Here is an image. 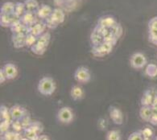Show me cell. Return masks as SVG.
I'll return each instance as SVG.
<instances>
[{
  "instance_id": "8fae6325",
  "label": "cell",
  "mask_w": 157,
  "mask_h": 140,
  "mask_svg": "<svg viewBox=\"0 0 157 140\" xmlns=\"http://www.w3.org/2000/svg\"><path fill=\"white\" fill-rule=\"evenodd\" d=\"M52 11H53V9L51 8L50 6L47 4H42L40 6L38 11H37L36 16L39 19L44 20L50 17V15L52 13Z\"/></svg>"
},
{
  "instance_id": "836d02e7",
  "label": "cell",
  "mask_w": 157,
  "mask_h": 140,
  "mask_svg": "<svg viewBox=\"0 0 157 140\" xmlns=\"http://www.w3.org/2000/svg\"><path fill=\"white\" fill-rule=\"evenodd\" d=\"M11 127V122L7 120H2L1 121L0 123V131H1V135H3L4 134L9 131L10 127Z\"/></svg>"
},
{
  "instance_id": "f6af8a7d",
  "label": "cell",
  "mask_w": 157,
  "mask_h": 140,
  "mask_svg": "<svg viewBox=\"0 0 157 140\" xmlns=\"http://www.w3.org/2000/svg\"><path fill=\"white\" fill-rule=\"evenodd\" d=\"M106 126H107V123L105 121V119H100L98 122V127L100 130H105L106 128Z\"/></svg>"
},
{
  "instance_id": "bcb514c9",
  "label": "cell",
  "mask_w": 157,
  "mask_h": 140,
  "mask_svg": "<svg viewBox=\"0 0 157 140\" xmlns=\"http://www.w3.org/2000/svg\"><path fill=\"white\" fill-rule=\"evenodd\" d=\"M7 80V77H6V75H5L4 71H3V69H2V68L1 70H0V83L2 84L3 82H5Z\"/></svg>"
},
{
  "instance_id": "db71d44e",
  "label": "cell",
  "mask_w": 157,
  "mask_h": 140,
  "mask_svg": "<svg viewBox=\"0 0 157 140\" xmlns=\"http://www.w3.org/2000/svg\"><path fill=\"white\" fill-rule=\"evenodd\" d=\"M1 140H2V139H1Z\"/></svg>"
},
{
  "instance_id": "83f0119b",
  "label": "cell",
  "mask_w": 157,
  "mask_h": 140,
  "mask_svg": "<svg viewBox=\"0 0 157 140\" xmlns=\"http://www.w3.org/2000/svg\"><path fill=\"white\" fill-rule=\"evenodd\" d=\"M26 8H25V5L24 2H18L15 3V14L19 17H21L22 15H24L26 12Z\"/></svg>"
},
{
  "instance_id": "ab89813d",
  "label": "cell",
  "mask_w": 157,
  "mask_h": 140,
  "mask_svg": "<svg viewBox=\"0 0 157 140\" xmlns=\"http://www.w3.org/2000/svg\"><path fill=\"white\" fill-rule=\"evenodd\" d=\"M127 140H144L142 134L140 131H135L129 135Z\"/></svg>"
},
{
  "instance_id": "ba28073f",
  "label": "cell",
  "mask_w": 157,
  "mask_h": 140,
  "mask_svg": "<svg viewBox=\"0 0 157 140\" xmlns=\"http://www.w3.org/2000/svg\"><path fill=\"white\" fill-rule=\"evenodd\" d=\"M46 27L47 26L44 24V22H43V23H38L37 22L36 24H35L34 25L29 27L28 28V32H27V34L31 33V34L34 35L35 36L40 37L41 35H43L44 33Z\"/></svg>"
},
{
  "instance_id": "44dd1931",
  "label": "cell",
  "mask_w": 157,
  "mask_h": 140,
  "mask_svg": "<svg viewBox=\"0 0 157 140\" xmlns=\"http://www.w3.org/2000/svg\"><path fill=\"white\" fill-rule=\"evenodd\" d=\"M145 74L149 78H155L157 77V65L155 64H148L147 65L145 69Z\"/></svg>"
},
{
  "instance_id": "f907efd6",
  "label": "cell",
  "mask_w": 157,
  "mask_h": 140,
  "mask_svg": "<svg viewBox=\"0 0 157 140\" xmlns=\"http://www.w3.org/2000/svg\"><path fill=\"white\" fill-rule=\"evenodd\" d=\"M154 140H157V136H156V137H155V138H154Z\"/></svg>"
},
{
  "instance_id": "f35d334b",
  "label": "cell",
  "mask_w": 157,
  "mask_h": 140,
  "mask_svg": "<svg viewBox=\"0 0 157 140\" xmlns=\"http://www.w3.org/2000/svg\"><path fill=\"white\" fill-rule=\"evenodd\" d=\"M20 122H21L23 127H24V130L26 129V128H28V127H30V126L32 125V123H33V121L31 119L30 116L28 115V114H27V115H25V116L20 120Z\"/></svg>"
},
{
  "instance_id": "ac0fdd59",
  "label": "cell",
  "mask_w": 157,
  "mask_h": 140,
  "mask_svg": "<svg viewBox=\"0 0 157 140\" xmlns=\"http://www.w3.org/2000/svg\"><path fill=\"white\" fill-rule=\"evenodd\" d=\"M24 3L25 5V8H26L27 11L36 14L40 7L39 2H37L36 0H25Z\"/></svg>"
},
{
  "instance_id": "7bdbcfd3",
  "label": "cell",
  "mask_w": 157,
  "mask_h": 140,
  "mask_svg": "<svg viewBox=\"0 0 157 140\" xmlns=\"http://www.w3.org/2000/svg\"><path fill=\"white\" fill-rule=\"evenodd\" d=\"M148 29L157 30V16L151 18L148 22Z\"/></svg>"
},
{
  "instance_id": "4316f807",
  "label": "cell",
  "mask_w": 157,
  "mask_h": 140,
  "mask_svg": "<svg viewBox=\"0 0 157 140\" xmlns=\"http://www.w3.org/2000/svg\"><path fill=\"white\" fill-rule=\"evenodd\" d=\"M50 39H51V35L49 32H44L43 35H41L40 36L38 37L36 43L42 44V45L48 47V44H49Z\"/></svg>"
},
{
  "instance_id": "d6986e66",
  "label": "cell",
  "mask_w": 157,
  "mask_h": 140,
  "mask_svg": "<svg viewBox=\"0 0 157 140\" xmlns=\"http://www.w3.org/2000/svg\"><path fill=\"white\" fill-rule=\"evenodd\" d=\"M15 3L12 2H6L2 5L1 7V14H4V15H11L15 13Z\"/></svg>"
},
{
  "instance_id": "603a6c76",
  "label": "cell",
  "mask_w": 157,
  "mask_h": 140,
  "mask_svg": "<svg viewBox=\"0 0 157 140\" xmlns=\"http://www.w3.org/2000/svg\"><path fill=\"white\" fill-rule=\"evenodd\" d=\"M11 31L12 34H22V33H24V34H27L28 32V27L25 26L24 24H23L22 23L20 24H17V25H15V26L11 27Z\"/></svg>"
},
{
  "instance_id": "74e56055",
  "label": "cell",
  "mask_w": 157,
  "mask_h": 140,
  "mask_svg": "<svg viewBox=\"0 0 157 140\" xmlns=\"http://www.w3.org/2000/svg\"><path fill=\"white\" fill-rule=\"evenodd\" d=\"M99 46H100V47H101V50H102L103 53L105 54V55H107V54L110 53L112 49H113V47H114V46L112 45V44L105 43V42H103V43L101 44V45H99Z\"/></svg>"
},
{
  "instance_id": "277c9868",
  "label": "cell",
  "mask_w": 157,
  "mask_h": 140,
  "mask_svg": "<svg viewBox=\"0 0 157 140\" xmlns=\"http://www.w3.org/2000/svg\"><path fill=\"white\" fill-rule=\"evenodd\" d=\"M74 78L77 81L80 83H87L91 79L90 72L86 67H78L74 73Z\"/></svg>"
},
{
  "instance_id": "5bb4252c",
  "label": "cell",
  "mask_w": 157,
  "mask_h": 140,
  "mask_svg": "<svg viewBox=\"0 0 157 140\" xmlns=\"http://www.w3.org/2000/svg\"><path fill=\"white\" fill-rule=\"evenodd\" d=\"M70 97L74 101H79L84 98L85 92L84 89L79 85H73L70 89Z\"/></svg>"
},
{
  "instance_id": "7dc6e473",
  "label": "cell",
  "mask_w": 157,
  "mask_h": 140,
  "mask_svg": "<svg viewBox=\"0 0 157 140\" xmlns=\"http://www.w3.org/2000/svg\"><path fill=\"white\" fill-rule=\"evenodd\" d=\"M151 106V108H153V109H157V95H155V97H154L152 105Z\"/></svg>"
},
{
  "instance_id": "60d3db41",
  "label": "cell",
  "mask_w": 157,
  "mask_h": 140,
  "mask_svg": "<svg viewBox=\"0 0 157 140\" xmlns=\"http://www.w3.org/2000/svg\"><path fill=\"white\" fill-rule=\"evenodd\" d=\"M91 52H92L93 55L95 56L101 57V56H105V54L103 53V52H102V50H101V48L100 47V46H96V47L92 46V51H91Z\"/></svg>"
},
{
  "instance_id": "d4e9b609",
  "label": "cell",
  "mask_w": 157,
  "mask_h": 140,
  "mask_svg": "<svg viewBox=\"0 0 157 140\" xmlns=\"http://www.w3.org/2000/svg\"><path fill=\"white\" fill-rule=\"evenodd\" d=\"M105 140H122L120 131L118 130L109 131L105 136Z\"/></svg>"
},
{
  "instance_id": "4fadbf2b",
  "label": "cell",
  "mask_w": 157,
  "mask_h": 140,
  "mask_svg": "<svg viewBox=\"0 0 157 140\" xmlns=\"http://www.w3.org/2000/svg\"><path fill=\"white\" fill-rule=\"evenodd\" d=\"M27 34H12L11 40L13 43V46L15 48H21V47L26 46L25 44V38Z\"/></svg>"
},
{
  "instance_id": "b9f144b4",
  "label": "cell",
  "mask_w": 157,
  "mask_h": 140,
  "mask_svg": "<svg viewBox=\"0 0 157 140\" xmlns=\"http://www.w3.org/2000/svg\"><path fill=\"white\" fill-rule=\"evenodd\" d=\"M44 24H46L47 28H50V29H55V28H57V26H58V25H57V24H56L50 17H48V19L44 20Z\"/></svg>"
},
{
  "instance_id": "816d5d0a",
  "label": "cell",
  "mask_w": 157,
  "mask_h": 140,
  "mask_svg": "<svg viewBox=\"0 0 157 140\" xmlns=\"http://www.w3.org/2000/svg\"><path fill=\"white\" fill-rule=\"evenodd\" d=\"M149 140H152V139H149Z\"/></svg>"
},
{
  "instance_id": "5b68a950",
  "label": "cell",
  "mask_w": 157,
  "mask_h": 140,
  "mask_svg": "<svg viewBox=\"0 0 157 140\" xmlns=\"http://www.w3.org/2000/svg\"><path fill=\"white\" fill-rule=\"evenodd\" d=\"M109 114L113 123L116 125H122L123 123V113L118 108L115 106H110L109 108Z\"/></svg>"
},
{
  "instance_id": "52a82bcc",
  "label": "cell",
  "mask_w": 157,
  "mask_h": 140,
  "mask_svg": "<svg viewBox=\"0 0 157 140\" xmlns=\"http://www.w3.org/2000/svg\"><path fill=\"white\" fill-rule=\"evenodd\" d=\"M10 113L13 120H21L25 115L28 114L26 109H24L20 105H15L10 108Z\"/></svg>"
},
{
  "instance_id": "3957f363",
  "label": "cell",
  "mask_w": 157,
  "mask_h": 140,
  "mask_svg": "<svg viewBox=\"0 0 157 140\" xmlns=\"http://www.w3.org/2000/svg\"><path fill=\"white\" fill-rule=\"evenodd\" d=\"M147 60L142 52H136L131 56L130 65L135 69H141L147 66Z\"/></svg>"
},
{
  "instance_id": "7402d4cb",
  "label": "cell",
  "mask_w": 157,
  "mask_h": 140,
  "mask_svg": "<svg viewBox=\"0 0 157 140\" xmlns=\"http://www.w3.org/2000/svg\"><path fill=\"white\" fill-rule=\"evenodd\" d=\"M0 114H1V121L7 120L10 122H13V119L11 118V113H10V109L4 105H1L0 107Z\"/></svg>"
},
{
  "instance_id": "6da1fadb",
  "label": "cell",
  "mask_w": 157,
  "mask_h": 140,
  "mask_svg": "<svg viewBox=\"0 0 157 140\" xmlns=\"http://www.w3.org/2000/svg\"><path fill=\"white\" fill-rule=\"evenodd\" d=\"M37 89L42 95L50 96L56 90V83L52 78L44 77L40 80Z\"/></svg>"
},
{
  "instance_id": "1f68e13d",
  "label": "cell",
  "mask_w": 157,
  "mask_h": 140,
  "mask_svg": "<svg viewBox=\"0 0 157 140\" xmlns=\"http://www.w3.org/2000/svg\"><path fill=\"white\" fill-rule=\"evenodd\" d=\"M0 24L3 28H10L11 27V18H10V15L1 14V16H0Z\"/></svg>"
},
{
  "instance_id": "4dcf8cb0",
  "label": "cell",
  "mask_w": 157,
  "mask_h": 140,
  "mask_svg": "<svg viewBox=\"0 0 157 140\" xmlns=\"http://www.w3.org/2000/svg\"><path fill=\"white\" fill-rule=\"evenodd\" d=\"M118 38H116V36H115L110 31V32L108 33L105 36H104V42L110 44H112L113 46L116 45L117 42H118Z\"/></svg>"
},
{
  "instance_id": "484cf974",
  "label": "cell",
  "mask_w": 157,
  "mask_h": 140,
  "mask_svg": "<svg viewBox=\"0 0 157 140\" xmlns=\"http://www.w3.org/2000/svg\"><path fill=\"white\" fill-rule=\"evenodd\" d=\"M24 136L29 140H38L40 134H38L35 131L33 128H31V127L26 128V129L24 130Z\"/></svg>"
},
{
  "instance_id": "9c48e42d",
  "label": "cell",
  "mask_w": 157,
  "mask_h": 140,
  "mask_svg": "<svg viewBox=\"0 0 157 140\" xmlns=\"http://www.w3.org/2000/svg\"><path fill=\"white\" fill-rule=\"evenodd\" d=\"M36 14L33 13V12H29V11H26L24 15L20 17V20L23 24H24L25 26L28 28L33 26L35 24L37 23V19L36 17Z\"/></svg>"
},
{
  "instance_id": "d590c367",
  "label": "cell",
  "mask_w": 157,
  "mask_h": 140,
  "mask_svg": "<svg viewBox=\"0 0 157 140\" xmlns=\"http://www.w3.org/2000/svg\"><path fill=\"white\" fill-rule=\"evenodd\" d=\"M148 40L151 43L157 45V30L151 29L148 32Z\"/></svg>"
},
{
  "instance_id": "9a60e30c",
  "label": "cell",
  "mask_w": 157,
  "mask_h": 140,
  "mask_svg": "<svg viewBox=\"0 0 157 140\" xmlns=\"http://www.w3.org/2000/svg\"><path fill=\"white\" fill-rule=\"evenodd\" d=\"M50 18L56 23L57 25L62 24L63 22L65 21V15L64 11L60 8H54L52 11V15H50Z\"/></svg>"
},
{
  "instance_id": "f1b7e54d",
  "label": "cell",
  "mask_w": 157,
  "mask_h": 140,
  "mask_svg": "<svg viewBox=\"0 0 157 140\" xmlns=\"http://www.w3.org/2000/svg\"><path fill=\"white\" fill-rule=\"evenodd\" d=\"M140 132L142 134L144 140L152 139V138L154 137V131L151 127H145L144 129L141 130Z\"/></svg>"
},
{
  "instance_id": "7a4b0ae2",
  "label": "cell",
  "mask_w": 157,
  "mask_h": 140,
  "mask_svg": "<svg viewBox=\"0 0 157 140\" xmlns=\"http://www.w3.org/2000/svg\"><path fill=\"white\" fill-rule=\"evenodd\" d=\"M56 119L60 123L69 124L73 121L74 114H73L71 108L68 107V106H64L58 110L57 114H56Z\"/></svg>"
},
{
  "instance_id": "30bf717a",
  "label": "cell",
  "mask_w": 157,
  "mask_h": 140,
  "mask_svg": "<svg viewBox=\"0 0 157 140\" xmlns=\"http://www.w3.org/2000/svg\"><path fill=\"white\" fill-rule=\"evenodd\" d=\"M2 69L4 71V74L7 77V80H13L16 78L18 74V69L14 64L7 63L2 67Z\"/></svg>"
},
{
  "instance_id": "681fc988",
  "label": "cell",
  "mask_w": 157,
  "mask_h": 140,
  "mask_svg": "<svg viewBox=\"0 0 157 140\" xmlns=\"http://www.w3.org/2000/svg\"><path fill=\"white\" fill-rule=\"evenodd\" d=\"M21 140H29V139H28V138H26V137H25V136H24V137H23V138H22Z\"/></svg>"
},
{
  "instance_id": "f5cc1de1",
  "label": "cell",
  "mask_w": 157,
  "mask_h": 140,
  "mask_svg": "<svg viewBox=\"0 0 157 140\" xmlns=\"http://www.w3.org/2000/svg\"><path fill=\"white\" fill-rule=\"evenodd\" d=\"M156 57H157V55H156Z\"/></svg>"
},
{
  "instance_id": "8992f818",
  "label": "cell",
  "mask_w": 157,
  "mask_h": 140,
  "mask_svg": "<svg viewBox=\"0 0 157 140\" xmlns=\"http://www.w3.org/2000/svg\"><path fill=\"white\" fill-rule=\"evenodd\" d=\"M118 24L116 19L112 15H104L101 17L99 18V20H98V25L102 27V28H108L110 29Z\"/></svg>"
},
{
  "instance_id": "e0dca14e",
  "label": "cell",
  "mask_w": 157,
  "mask_h": 140,
  "mask_svg": "<svg viewBox=\"0 0 157 140\" xmlns=\"http://www.w3.org/2000/svg\"><path fill=\"white\" fill-rule=\"evenodd\" d=\"M90 41L92 46H99L104 42V37L98 32L96 29H94L90 35Z\"/></svg>"
},
{
  "instance_id": "f546056e",
  "label": "cell",
  "mask_w": 157,
  "mask_h": 140,
  "mask_svg": "<svg viewBox=\"0 0 157 140\" xmlns=\"http://www.w3.org/2000/svg\"><path fill=\"white\" fill-rule=\"evenodd\" d=\"M110 31L114 35V36H116V38H118V39H119V38L123 36V27H122L121 24H118V23L117 24H115L113 28H110Z\"/></svg>"
},
{
  "instance_id": "ee69618b",
  "label": "cell",
  "mask_w": 157,
  "mask_h": 140,
  "mask_svg": "<svg viewBox=\"0 0 157 140\" xmlns=\"http://www.w3.org/2000/svg\"><path fill=\"white\" fill-rule=\"evenodd\" d=\"M149 123L152 126H157V109L152 108V115Z\"/></svg>"
},
{
  "instance_id": "d6a6232c",
  "label": "cell",
  "mask_w": 157,
  "mask_h": 140,
  "mask_svg": "<svg viewBox=\"0 0 157 140\" xmlns=\"http://www.w3.org/2000/svg\"><path fill=\"white\" fill-rule=\"evenodd\" d=\"M37 40H38V37L35 36L34 35L31 34V33H28L26 35V38H25V44L28 47H31L36 43Z\"/></svg>"
},
{
  "instance_id": "7c38bea8",
  "label": "cell",
  "mask_w": 157,
  "mask_h": 140,
  "mask_svg": "<svg viewBox=\"0 0 157 140\" xmlns=\"http://www.w3.org/2000/svg\"><path fill=\"white\" fill-rule=\"evenodd\" d=\"M155 95L152 93V91L150 89H147L144 92L143 96L140 100V103L142 106H151L152 105L153 100Z\"/></svg>"
},
{
  "instance_id": "cb8c5ba5",
  "label": "cell",
  "mask_w": 157,
  "mask_h": 140,
  "mask_svg": "<svg viewBox=\"0 0 157 140\" xmlns=\"http://www.w3.org/2000/svg\"><path fill=\"white\" fill-rule=\"evenodd\" d=\"M46 49H47V47L42 45V44H40L38 43H36L34 45L31 47V51L36 55H38V56L44 55V52H46Z\"/></svg>"
},
{
  "instance_id": "2e32d148",
  "label": "cell",
  "mask_w": 157,
  "mask_h": 140,
  "mask_svg": "<svg viewBox=\"0 0 157 140\" xmlns=\"http://www.w3.org/2000/svg\"><path fill=\"white\" fill-rule=\"evenodd\" d=\"M152 115V108L151 106H142L140 110V116L144 122L149 123Z\"/></svg>"
},
{
  "instance_id": "c3c4849f",
  "label": "cell",
  "mask_w": 157,
  "mask_h": 140,
  "mask_svg": "<svg viewBox=\"0 0 157 140\" xmlns=\"http://www.w3.org/2000/svg\"><path fill=\"white\" fill-rule=\"evenodd\" d=\"M38 140H51V139H50L48 136L45 135V134H40Z\"/></svg>"
},
{
  "instance_id": "e575fe53",
  "label": "cell",
  "mask_w": 157,
  "mask_h": 140,
  "mask_svg": "<svg viewBox=\"0 0 157 140\" xmlns=\"http://www.w3.org/2000/svg\"><path fill=\"white\" fill-rule=\"evenodd\" d=\"M30 127L31 128H33L38 134H40L44 131L43 124L41 123H40V122H38V121H34V122H33V123H32V125L30 126Z\"/></svg>"
},
{
  "instance_id": "ffe728a7",
  "label": "cell",
  "mask_w": 157,
  "mask_h": 140,
  "mask_svg": "<svg viewBox=\"0 0 157 140\" xmlns=\"http://www.w3.org/2000/svg\"><path fill=\"white\" fill-rule=\"evenodd\" d=\"M23 137L20 132L7 131L3 135H1V139L2 140H21Z\"/></svg>"
},
{
  "instance_id": "8d00e7d4",
  "label": "cell",
  "mask_w": 157,
  "mask_h": 140,
  "mask_svg": "<svg viewBox=\"0 0 157 140\" xmlns=\"http://www.w3.org/2000/svg\"><path fill=\"white\" fill-rule=\"evenodd\" d=\"M11 128L15 132H20L21 131H24V127L20 120H13V122L11 123Z\"/></svg>"
}]
</instances>
